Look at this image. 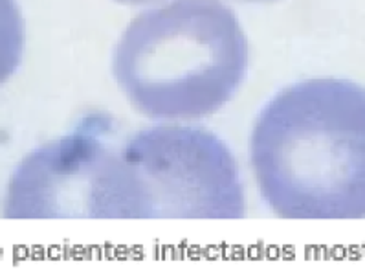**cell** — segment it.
Listing matches in <instances>:
<instances>
[{"instance_id":"obj_5","label":"cell","mask_w":365,"mask_h":270,"mask_svg":"<svg viewBox=\"0 0 365 270\" xmlns=\"http://www.w3.org/2000/svg\"><path fill=\"white\" fill-rule=\"evenodd\" d=\"M120 4H129V6H140V4H150V2H158V0H116Z\"/></svg>"},{"instance_id":"obj_6","label":"cell","mask_w":365,"mask_h":270,"mask_svg":"<svg viewBox=\"0 0 365 270\" xmlns=\"http://www.w3.org/2000/svg\"><path fill=\"white\" fill-rule=\"evenodd\" d=\"M239 2H254V4H262V2H274V0H239Z\"/></svg>"},{"instance_id":"obj_2","label":"cell","mask_w":365,"mask_h":270,"mask_svg":"<svg viewBox=\"0 0 365 270\" xmlns=\"http://www.w3.org/2000/svg\"><path fill=\"white\" fill-rule=\"evenodd\" d=\"M248 39L222 0H173L129 22L112 72L136 111L162 120L215 114L248 72Z\"/></svg>"},{"instance_id":"obj_4","label":"cell","mask_w":365,"mask_h":270,"mask_svg":"<svg viewBox=\"0 0 365 270\" xmlns=\"http://www.w3.org/2000/svg\"><path fill=\"white\" fill-rule=\"evenodd\" d=\"M123 136L108 114H88L65 136L31 151L6 188V219H101L105 182Z\"/></svg>"},{"instance_id":"obj_1","label":"cell","mask_w":365,"mask_h":270,"mask_svg":"<svg viewBox=\"0 0 365 270\" xmlns=\"http://www.w3.org/2000/svg\"><path fill=\"white\" fill-rule=\"evenodd\" d=\"M250 159L281 219H365V89L314 77L274 96L255 120Z\"/></svg>"},{"instance_id":"obj_3","label":"cell","mask_w":365,"mask_h":270,"mask_svg":"<svg viewBox=\"0 0 365 270\" xmlns=\"http://www.w3.org/2000/svg\"><path fill=\"white\" fill-rule=\"evenodd\" d=\"M245 188L228 146L200 125L125 134L114 219H242Z\"/></svg>"}]
</instances>
